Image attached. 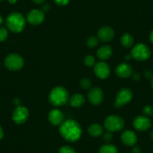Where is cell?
Returning a JSON list of instances; mask_svg holds the SVG:
<instances>
[{
    "mask_svg": "<svg viewBox=\"0 0 153 153\" xmlns=\"http://www.w3.org/2000/svg\"><path fill=\"white\" fill-rule=\"evenodd\" d=\"M59 132L62 137L67 141L74 142L80 139L82 130L78 123L73 120H68L60 125Z\"/></svg>",
    "mask_w": 153,
    "mask_h": 153,
    "instance_id": "obj_1",
    "label": "cell"
},
{
    "mask_svg": "<svg viewBox=\"0 0 153 153\" xmlns=\"http://www.w3.org/2000/svg\"><path fill=\"white\" fill-rule=\"evenodd\" d=\"M6 26L11 32H20L24 29L26 20L23 14L19 12H13L6 18Z\"/></svg>",
    "mask_w": 153,
    "mask_h": 153,
    "instance_id": "obj_2",
    "label": "cell"
},
{
    "mask_svg": "<svg viewBox=\"0 0 153 153\" xmlns=\"http://www.w3.org/2000/svg\"><path fill=\"white\" fill-rule=\"evenodd\" d=\"M49 101L55 107L64 105L68 101V92L62 86H57L51 90Z\"/></svg>",
    "mask_w": 153,
    "mask_h": 153,
    "instance_id": "obj_3",
    "label": "cell"
},
{
    "mask_svg": "<svg viewBox=\"0 0 153 153\" xmlns=\"http://www.w3.org/2000/svg\"><path fill=\"white\" fill-rule=\"evenodd\" d=\"M124 126L125 122L123 119L116 115L110 116L104 121V126L106 129L110 132H116L122 130Z\"/></svg>",
    "mask_w": 153,
    "mask_h": 153,
    "instance_id": "obj_4",
    "label": "cell"
},
{
    "mask_svg": "<svg viewBox=\"0 0 153 153\" xmlns=\"http://www.w3.org/2000/svg\"><path fill=\"white\" fill-rule=\"evenodd\" d=\"M24 65L23 59L18 54H9L5 59V65L11 71H18L23 68Z\"/></svg>",
    "mask_w": 153,
    "mask_h": 153,
    "instance_id": "obj_5",
    "label": "cell"
},
{
    "mask_svg": "<svg viewBox=\"0 0 153 153\" xmlns=\"http://www.w3.org/2000/svg\"><path fill=\"white\" fill-rule=\"evenodd\" d=\"M150 54L149 48L144 44H138L131 51V56L138 61H146L149 58Z\"/></svg>",
    "mask_w": 153,
    "mask_h": 153,
    "instance_id": "obj_6",
    "label": "cell"
},
{
    "mask_svg": "<svg viewBox=\"0 0 153 153\" xmlns=\"http://www.w3.org/2000/svg\"><path fill=\"white\" fill-rule=\"evenodd\" d=\"M132 96H133L132 92L128 88H123L120 89L116 98V101H115L116 107H120L130 102Z\"/></svg>",
    "mask_w": 153,
    "mask_h": 153,
    "instance_id": "obj_7",
    "label": "cell"
},
{
    "mask_svg": "<svg viewBox=\"0 0 153 153\" xmlns=\"http://www.w3.org/2000/svg\"><path fill=\"white\" fill-rule=\"evenodd\" d=\"M29 117V110L23 106H17L14 110L12 114V119L17 124L20 125L24 123Z\"/></svg>",
    "mask_w": 153,
    "mask_h": 153,
    "instance_id": "obj_8",
    "label": "cell"
},
{
    "mask_svg": "<svg viewBox=\"0 0 153 153\" xmlns=\"http://www.w3.org/2000/svg\"><path fill=\"white\" fill-rule=\"evenodd\" d=\"M134 126L139 131H145L151 127V121L148 117L139 116L134 120Z\"/></svg>",
    "mask_w": 153,
    "mask_h": 153,
    "instance_id": "obj_9",
    "label": "cell"
},
{
    "mask_svg": "<svg viewBox=\"0 0 153 153\" xmlns=\"http://www.w3.org/2000/svg\"><path fill=\"white\" fill-rule=\"evenodd\" d=\"M45 20V13L42 10H32L27 15V20L32 25H38Z\"/></svg>",
    "mask_w": 153,
    "mask_h": 153,
    "instance_id": "obj_10",
    "label": "cell"
},
{
    "mask_svg": "<svg viewBox=\"0 0 153 153\" xmlns=\"http://www.w3.org/2000/svg\"><path fill=\"white\" fill-rule=\"evenodd\" d=\"M94 71H95V74L98 77L101 79H106L110 75V68L108 65L101 62L95 65Z\"/></svg>",
    "mask_w": 153,
    "mask_h": 153,
    "instance_id": "obj_11",
    "label": "cell"
},
{
    "mask_svg": "<svg viewBox=\"0 0 153 153\" xmlns=\"http://www.w3.org/2000/svg\"><path fill=\"white\" fill-rule=\"evenodd\" d=\"M88 97H89V101L92 104L98 105L102 102L103 98H104V93L100 88H93L89 91Z\"/></svg>",
    "mask_w": 153,
    "mask_h": 153,
    "instance_id": "obj_12",
    "label": "cell"
},
{
    "mask_svg": "<svg viewBox=\"0 0 153 153\" xmlns=\"http://www.w3.org/2000/svg\"><path fill=\"white\" fill-rule=\"evenodd\" d=\"M98 37L99 40L104 42H110L114 37V31L111 27L104 26L98 31Z\"/></svg>",
    "mask_w": 153,
    "mask_h": 153,
    "instance_id": "obj_13",
    "label": "cell"
},
{
    "mask_svg": "<svg viewBox=\"0 0 153 153\" xmlns=\"http://www.w3.org/2000/svg\"><path fill=\"white\" fill-rule=\"evenodd\" d=\"M49 121L54 126L61 125L64 122V116L61 110L58 109H53L49 113Z\"/></svg>",
    "mask_w": 153,
    "mask_h": 153,
    "instance_id": "obj_14",
    "label": "cell"
},
{
    "mask_svg": "<svg viewBox=\"0 0 153 153\" xmlns=\"http://www.w3.org/2000/svg\"><path fill=\"white\" fill-rule=\"evenodd\" d=\"M121 139L123 143L126 146H134L137 141L136 134L130 130H127L123 132V134H122Z\"/></svg>",
    "mask_w": 153,
    "mask_h": 153,
    "instance_id": "obj_15",
    "label": "cell"
},
{
    "mask_svg": "<svg viewBox=\"0 0 153 153\" xmlns=\"http://www.w3.org/2000/svg\"><path fill=\"white\" fill-rule=\"evenodd\" d=\"M116 73L122 78H126L131 74L132 68L128 64L122 63L120 65L117 66V69H116Z\"/></svg>",
    "mask_w": 153,
    "mask_h": 153,
    "instance_id": "obj_16",
    "label": "cell"
},
{
    "mask_svg": "<svg viewBox=\"0 0 153 153\" xmlns=\"http://www.w3.org/2000/svg\"><path fill=\"white\" fill-rule=\"evenodd\" d=\"M112 53H113V50L110 46H102L98 50L97 52V56L98 58L101 60H106L108 59L110 56H111Z\"/></svg>",
    "mask_w": 153,
    "mask_h": 153,
    "instance_id": "obj_17",
    "label": "cell"
},
{
    "mask_svg": "<svg viewBox=\"0 0 153 153\" xmlns=\"http://www.w3.org/2000/svg\"><path fill=\"white\" fill-rule=\"evenodd\" d=\"M85 102V98L81 94H74L70 98V104L74 107H80Z\"/></svg>",
    "mask_w": 153,
    "mask_h": 153,
    "instance_id": "obj_18",
    "label": "cell"
},
{
    "mask_svg": "<svg viewBox=\"0 0 153 153\" xmlns=\"http://www.w3.org/2000/svg\"><path fill=\"white\" fill-rule=\"evenodd\" d=\"M88 132L91 136L99 137L103 133V128L98 124H92L88 128Z\"/></svg>",
    "mask_w": 153,
    "mask_h": 153,
    "instance_id": "obj_19",
    "label": "cell"
},
{
    "mask_svg": "<svg viewBox=\"0 0 153 153\" xmlns=\"http://www.w3.org/2000/svg\"><path fill=\"white\" fill-rule=\"evenodd\" d=\"M121 43L123 47L126 48H129L133 45L134 38L131 35L128 33L124 34L121 38Z\"/></svg>",
    "mask_w": 153,
    "mask_h": 153,
    "instance_id": "obj_20",
    "label": "cell"
},
{
    "mask_svg": "<svg viewBox=\"0 0 153 153\" xmlns=\"http://www.w3.org/2000/svg\"><path fill=\"white\" fill-rule=\"evenodd\" d=\"M99 153H118V150L114 145L105 144L100 148Z\"/></svg>",
    "mask_w": 153,
    "mask_h": 153,
    "instance_id": "obj_21",
    "label": "cell"
},
{
    "mask_svg": "<svg viewBox=\"0 0 153 153\" xmlns=\"http://www.w3.org/2000/svg\"><path fill=\"white\" fill-rule=\"evenodd\" d=\"M86 45L90 48H95L98 45V39L95 37H90L86 41Z\"/></svg>",
    "mask_w": 153,
    "mask_h": 153,
    "instance_id": "obj_22",
    "label": "cell"
},
{
    "mask_svg": "<svg viewBox=\"0 0 153 153\" xmlns=\"http://www.w3.org/2000/svg\"><path fill=\"white\" fill-rule=\"evenodd\" d=\"M8 36V32L5 27H0V42H5Z\"/></svg>",
    "mask_w": 153,
    "mask_h": 153,
    "instance_id": "obj_23",
    "label": "cell"
},
{
    "mask_svg": "<svg viewBox=\"0 0 153 153\" xmlns=\"http://www.w3.org/2000/svg\"><path fill=\"white\" fill-rule=\"evenodd\" d=\"M95 58H94L92 56H86L84 59V63L86 66H89V67H91V66H93L95 65Z\"/></svg>",
    "mask_w": 153,
    "mask_h": 153,
    "instance_id": "obj_24",
    "label": "cell"
},
{
    "mask_svg": "<svg viewBox=\"0 0 153 153\" xmlns=\"http://www.w3.org/2000/svg\"><path fill=\"white\" fill-rule=\"evenodd\" d=\"M59 153H76V151L69 146H64L59 149Z\"/></svg>",
    "mask_w": 153,
    "mask_h": 153,
    "instance_id": "obj_25",
    "label": "cell"
},
{
    "mask_svg": "<svg viewBox=\"0 0 153 153\" xmlns=\"http://www.w3.org/2000/svg\"><path fill=\"white\" fill-rule=\"evenodd\" d=\"M91 85H92V83H91V81L89 79L84 78L80 81V86H81V87L83 88L84 89H89V88H90Z\"/></svg>",
    "mask_w": 153,
    "mask_h": 153,
    "instance_id": "obj_26",
    "label": "cell"
},
{
    "mask_svg": "<svg viewBox=\"0 0 153 153\" xmlns=\"http://www.w3.org/2000/svg\"><path fill=\"white\" fill-rule=\"evenodd\" d=\"M143 112L146 116H152L153 115V107L150 105L145 106L143 109Z\"/></svg>",
    "mask_w": 153,
    "mask_h": 153,
    "instance_id": "obj_27",
    "label": "cell"
},
{
    "mask_svg": "<svg viewBox=\"0 0 153 153\" xmlns=\"http://www.w3.org/2000/svg\"><path fill=\"white\" fill-rule=\"evenodd\" d=\"M112 139H113V135H112L111 132L109 131V132H107L106 134H104V141H106V142H110V141L112 140Z\"/></svg>",
    "mask_w": 153,
    "mask_h": 153,
    "instance_id": "obj_28",
    "label": "cell"
},
{
    "mask_svg": "<svg viewBox=\"0 0 153 153\" xmlns=\"http://www.w3.org/2000/svg\"><path fill=\"white\" fill-rule=\"evenodd\" d=\"M54 1L59 5H66L68 3L70 0H54Z\"/></svg>",
    "mask_w": 153,
    "mask_h": 153,
    "instance_id": "obj_29",
    "label": "cell"
},
{
    "mask_svg": "<svg viewBox=\"0 0 153 153\" xmlns=\"http://www.w3.org/2000/svg\"><path fill=\"white\" fill-rule=\"evenodd\" d=\"M144 74H145V76L146 77V78H152V73L151 71L149 70L146 71Z\"/></svg>",
    "mask_w": 153,
    "mask_h": 153,
    "instance_id": "obj_30",
    "label": "cell"
},
{
    "mask_svg": "<svg viewBox=\"0 0 153 153\" xmlns=\"http://www.w3.org/2000/svg\"><path fill=\"white\" fill-rule=\"evenodd\" d=\"M50 8H51V7H50L49 4H46V5H45L43 6V8H42V11H43L44 13H45V12H48V11L50 10Z\"/></svg>",
    "mask_w": 153,
    "mask_h": 153,
    "instance_id": "obj_31",
    "label": "cell"
},
{
    "mask_svg": "<svg viewBox=\"0 0 153 153\" xmlns=\"http://www.w3.org/2000/svg\"><path fill=\"white\" fill-rule=\"evenodd\" d=\"M133 153H140V149L137 146H135L133 148Z\"/></svg>",
    "mask_w": 153,
    "mask_h": 153,
    "instance_id": "obj_32",
    "label": "cell"
},
{
    "mask_svg": "<svg viewBox=\"0 0 153 153\" xmlns=\"http://www.w3.org/2000/svg\"><path fill=\"white\" fill-rule=\"evenodd\" d=\"M4 136V131H3V129L0 126V140H2Z\"/></svg>",
    "mask_w": 153,
    "mask_h": 153,
    "instance_id": "obj_33",
    "label": "cell"
},
{
    "mask_svg": "<svg viewBox=\"0 0 153 153\" xmlns=\"http://www.w3.org/2000/svg\"><path fill=\"white\" fill-rule=\"evenodd\" d=\"M35 3L37 4H42V2H45V0H32Z\"/></svg>",
    "mask_w": 153,
    "mask_h": 153,
    "instance_id": "obj_34",
    "label": "cell"
},
{
    "mask_svg": "<svg viewBox=\"0 0 153 153\" xmlns=\"http://www.w3.org/2000/svg\"><path fill=\"white\" fill-rule=\"evenodd\" d=\"M134 80H140V75L138 74H135L134 75Z\"/></svg>",
    "mask_w": 153,
    "mask_h": 153,
    "instance_id": "obj_35",
    "label": "cell"
},
{
    "mask_svg": "<svg viewBox=\"0 0 153 153\" xmlns=\"http://www.w3.org/2000/svg\"><path fill=\"white\" fill-rule=\"evenodd\" d=\"M149 38H150V41H151V42L153 44V30L152 31L151 33H150Z\"/></svg>",
    "mask_w": 153,
    "mask_h": 153,
    "instance_id": "obj_36",
    "label": "cell"
},
{
    "mask_svg": "<svg viewBox=\"0 0 153 153\" xmlns=\"http://www.w3.org/2000/svg\"><path fill=\"white\" fill-rule=\"evenodd\" d=\"M8 1L10 4H12V5H14V4H15L16 2H17V0H8Z\"/></svg>",
    "mask_w": 153,
    "mask_h": 153,
    "instance_id": "obj_37",
    "label": "cell"
},
{
    "mask_svg": "<svg viewBox=\"0 0 153 153\" xmlns=\"http://www.w3.org/2000/svg\"><path fill=\"white\" fill-rule=\"evenodd\" d=\"M2 23H3V18H2V16L0 15V26L2 24Z\"/></svg>",
    "mask_w": 153,
    "mask_h": 153,
    "instance_id": "obj_38",
    "label": "cell"
},
{
    "mask_svg": "<svg viewBox=\"0 0 153 153\" xmlns=\"http://www.w3.org/2000/svg\"><path fill=\"white\" fill-rule=\"evenodd\" d=\"M150 137H151L152 139L153 140V131H152L151 134H150Z\"/></svg>",
    "mask_w": 153,
    "mask_h": 153,
    "instance_id": "obj_39",
    "label": "cell"
},
{
    "mask_svg": "<svg viewBox=\"0 0 153 153\" xmlns=\"http://www.w3.org/2000/svg\"><path fill=\"white\" fill-rule=\"evenodd\" d=\"M151 86H152V89H153V77H152V82H151Z\"/></svg>",
    "mask_w": 153,
    "mask_h": 153,
    "instance_id": "obj_40",
    "label": "cell"
},
{
    "mask_svg": "<svg viewBox=\"0 0 153 153\" xmlns=\"http://www.w3.org/2000/svg\"><path fill=\"white\" fill-rule=\"evenodd\" d=\"M2 1H3V0H0V2H2Z\"/></svg>",
    "mask_w": 153,
    "mask_h": 153,
    "instance_id": "obj_41",
    "label": "cell"
}]
</instances>
